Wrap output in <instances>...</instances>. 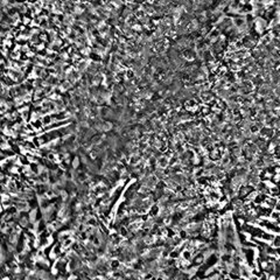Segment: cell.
I'll use <instances>...</instances> for the list:
<instances>
[{
  "instance_id": "6da1fadb",
  "label": "cell",
  "mask_w": 280,
  "mask_h": 280,
  "mask_svg": "<svg viewBox=\"0 0 280 280\" xmlns=\"http://www.w3.org/2000/svg\"><path fill=\"white\" fill-rule=\"evenodd\" d=\"M5 145V141H4V139L2 138H0V147H2Z\"/></svg>"
}]
</instances>
